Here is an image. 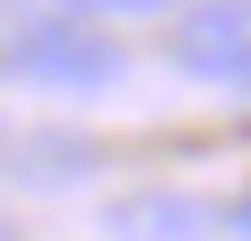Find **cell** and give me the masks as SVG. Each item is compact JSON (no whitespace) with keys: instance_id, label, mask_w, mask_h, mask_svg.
Segmentation results:
<instances>
[{"instance_id":"cell-1","label":"cell","mask_w":251,"mask_h":241,"mask_svg":"<svg viewBox=\"0 0 251 241\" xmlns=\"http://www.w3.org/2000/svg\"><path fill=\"white\" fill-rule=\"evenodd\" d=\"M19 84H47V93H102L112 74H121V46L102 37V28H28V37H9V56H0Z\"/></svg>"},{"instance_id":"cell-2","label":"cell","mask_w":251,"mask_h":241,"mask_svg":"<svg viewBox=\"0 0 251 241\" xmlns=\"http://www.w3.org/2000/svg\"><path fill=\"white\" fill-rule=\"evenodd\" d=\"M168 65L196 84H251V0H196L168 28Z\"/></svg>"},{"instance_id":"cell-3","label":"cell","mask_w":251,"mask_h":241,"mask_svg":"<svg viewBox=\"0 0 251 241\" xmlns=\"http://www.w3.org/2000/svg\"><path fill=\"white\" fill-rule=\"evenodd\" d=\"M214 223L196 195H168V186H149V195H121V204H102V232L112 241H196Z\"/></svg>"},{"instance_id":"cell-4","label":"cell","mask_w":251,"mask_h":241,"mask_svg":"<svg viewBox=\"0 0 251 241\" xmlns=\"http://www.w3.org/2000/svg\"><path fill=\"white\" fill-rule=\"evenodd\" d=\"M84 9H158V0H84Z\"/></svg>"},{"instance_id":"cell-5","label":"cell","mask_w":251,"mask_h":241,"mask_svg":"<svg viewBox=\"0 0 251 241\" xmlns=\"http://www.w3.org/2000/svg\"><path fill=\"white\" fill-rule=\"evenodd\" d=\"M224 223H233V232H251V204H233V214H224Z\"/></svg>"}]
</instances>
